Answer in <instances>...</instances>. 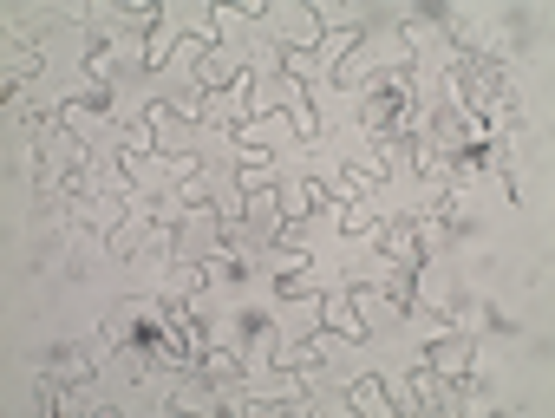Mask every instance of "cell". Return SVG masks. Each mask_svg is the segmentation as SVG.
<instances>
[{
	"mask_svg": "<svg viewBox=\"0 0 555 418\" xmlns=\"http://www.w3.org/2000/svg\"><path fill=\"white\" fill-rule=\"evenodd\" d=\"M353 405H366V412H379V405H386V392H379V379H360V386L347 392Z\"/></svg>",
	"mask_w": 555,
	"mask_h": 418,
	"instance_id": "277c9868",
	"label": "cell"
},
{
	"mask_svg": "<svg viewBox=\"0 0 555 418\" xmlns=\"http://www.w3.org/2000/svg\"><path fill=\"white\" fill-rule=\"evenodd\" d=\"M399 118H405V79H392V85L379 79L373 92H366V125H373V131H392Z\"/></svg>",
	"mask_w": 555,
	"mask_h": 418,
	"instance_id": "6da1fadb",
	"label": "cell"
},
{
	"mask_svg": "<svg viewBox=\"0 0 555 418\" xmlns=\"http://www.w3.org/2000/svg\"><path fill=\"white\" fill-rule=\"evenodd\" d=\"M196 373L209 379V392H229V386L242 379V360H236V353H203V366H196Z\"/></svg>",
	"mask_w": 555,
	"mask_h": 418,
	"instance_id": "7a4b0ae2",
	"label": "cell"
},
{
	"mask_svg": "<svg viewBox=\"0 0 555 418\" xmlns=\"http://www.w3.org/2000/svg\"><path fill=\"white\" fill-rule=\"evenodd\" d=\"M53 379H72V386H85L92 379V360H85V347H72V353H53V366H46Z\"/></svg>",
	"mask_w": 555,
	"mask_h": 418,
	"instance_id": "3957f363",
	"label": "cell"
}]
</instances>
